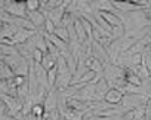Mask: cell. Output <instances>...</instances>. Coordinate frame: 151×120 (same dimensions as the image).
Wrapping results in <instances>:
<instances>
[{
  "label": "cell",
  "instance_id": "cell-1",
  "mask_svg": "<svg viewBox=\"0 0 151 120\" xmlns=\"http://www.w3.org/2000/svg\"><path fill=\"white\" fill-rule=\"evenodd\" d=\"M147 101H148V96L145 93H127V95H123L122 107H124L126 110H135L139 105H145Z\"/></svg>",
  "mask_w": 151,
  "mask_h": 120
},
{
  "label": "cell",
  "instance_id": "cell-2",
  "mask_svg": "<svg viewBox=\"0 0 151 120\" xmlns=\"http://www.w3.org/2000/svg\"><path fill=\"white\" fill-rule=\"evenodd\" d=\"M11 17L14 18H27V6L25 2H14V0H6L3 8Z\"/></svg>",
  "mask_w": 151,
  "mask_h": 120
},
{
  "label": "cell",
  "instance_id": "cell-3",
  "mask_svg": "<svg viewBox=\"0 0 151 120\" xmlns=\"http://www.w3.org/2000/svg\"><path fill=\"white\" fill-rule=\"evenodd\" d=\"M43 107H45V114H49L55 110H58V92L56 91H49V93L46 95L45 101H43Z\"/></svg>",
  "mask_w": 151,
  "mask_h": 120
},
{
  "label": "cell",
  "instance_id": "cell-4",
  "mask_svg": "<svg viewBox=\"0 0 151 120\" xmlns=\"http://www.w3.org/2000/svg\"><path fill=\"white\" fill-rule=\"evenodd\" d=\"M27 18L31 21V24L36 27L37 31H43V27H45V22H46V15L42 11L27 12Z\"/></svg>",
  "mask_w": 151,
  "mask_h": 120
},
{
  "label": "cell",
  "instance_id": "cell-5",
  "mask_svg": "<svg viewBox=\"0 0 151 120\" xmlns=\"http://www.w3.org/2000/svg\"><path fill=\"white\" fill-rule=\"evenodd\" d=\"M92 56L96 58L98 61H101L104 65L110 64V58H108L107 49L104 46H101L99 43H96V42H92Z\"/></svg>",
  "mask_w": 151,
  "mask_h": 120
},
{
  "label": "cell",
  "instance_id": "cell-6",
  "mask_svg": "<svg viewBox=\"0 0 151 120\" xmlns=\"http://www.w3.org/2000/svg\"><path fill=\"white\" fill-rule=\"evenodd\" d=\"M73 27H74L76 36H77V40H79V43H80V45H85V43H88V42H89L88 34H86V31H85V27H83V24H82V21H80V15H77V17L74 18Z\"/></svg>",
  "mask_w": 151,
  "mask_h": 120
},
{
  "label": "cell",
  "instance_id": "cell-7",
  "mask_svg": "<svg viewBox=\"0 0 151 120\" xmlns=\"http://www.w3.org/2000/svg\"><path fill=\"white\" fill-rule=\"evenodd\" d=\"M64 15H65V2H64L59 8H56V9H53V11H49V12L46 14V18H49V19L55 24V27H59V25H61V21H62V18H64Z\"/></svg>",
  "mask_w": 151,
  "mask_h": 120
},
{
  "label": "cell",
  "instance_id": "cell-8",
  "mask_svg": "<svg viewBox=\"0 0 151 120\" xmlns=\"http://www.w3.org/2000/svg\"><path fill=\"white\" fill-rule=\"evenodd\" d=\"M122 99H123V93L116 88L108 89V92L104 96V101L110 105H119V104H122Z\"/></svg>",
  "mask_w": 151,
  "mask_h": 120
},
{
  "label": "cell",
  "instance_id": "cell-9",
  "mask_svg": "<svg viewBox=\"0 0 151 120\" xmlns=\"http://www.w3.org/2000/svg\"><path fill=\"white\" fill-rule=\"evenodd\" d=\"M85 65L89 68V70H92L96 76H101V77H104V64L101 63V61H98L96 58H93V56H89L86 61H85Z\"/></svg>",
  "mask_w": 151,
  "mask_h": 120
},
{
  "label": "cell",
  "instance_id": "cell-10",
  "mask_svg": "<svg viewBox=\"0 0 151 120\" xmlns=\"http://www.w3.org/2000/svg\"><path fill=\"white\" fill-rule=\"evenodd\" d=\"M34 34H36L34 31H28V30H21V28H19L11 40H12L14 46H18V45H22V43H25L27 40H30Z\"/></svg>",
  "mask_w": 151,
  "mask_h": 120
},
{
  "label": "cell",
  "instance_id": "cell-11",
  "mask_svg": "<svg viewBox=\"0 0 151 120\" xmlns=\"http://www.w3.org/2000/svg\"><path fill=\"white\" fill-rule=\"evenodd\" d=\"M42 33H43V31H42ZM43 34H45V33H43ZM45 37H46V39H47V40H49V42H50V43H52V45H53L61 53L68 50V43L62 42V40H61L59 37H56L55 34H45Z\"/></svg>",
  "mask_w": 151,
  "mask_h": 120
},
{
  "label": "cell",
  "instance_id": "cell-12",
  "mask_svg": "<svg viewBox=\"0 0 151 120\" xmlns=\"http://www.w3.org/2000/svg\"><path fill=\"white\" fill-rule=\"evenodd\" d=\"M124 70H126V82H127V85H132V86H136V88H141L144 85V82L139 79V76L136 73H133L129 68H124Z\"/></svg>",
  "mask_w": 151,
  "mask_h": 120
},
{
  "label": "cell",
  "instance_id": "cell-13",
  "mask_svg": "<svg viewBox=\"0 0 151 120\" xmlns=\"http://www.w3.org/2000/svg\"><path fill=\"white\" fill-rule=\"evenodd\" d=\"M14 77H15V74L9 68V65L3 61V59H0V80H9V79H14Z\"/></svg>",
  "mask_w": 151,
  "mask_h": 120
},
{
  "label": "cell",
  "instance_id": "cell-14",
  "mask_svg": "<svg viewBox=\"0 0 151 120\" xmlns=\"http://www.w3.org/2000/svg\"><path fill=\"white\" fill-rule=\"evenodd\" d=\"M40 65L46 70V71H49V70H52L55 65H56V61L49 55V53H46L45 56H43V59H42V63H40Z\"/></svg>",
  "mask_w": 151,
  "mask_h": 120
},
{
  "label": "cell",
  "instance_id": "cell-15",
  "mask_svg": "<svg viewBox=\"0 0 151 120\" xmlns=\"http://www.w3.org/2000/svg\"><path fill=\"white\" fill-rule=\"evenodd\" d=\"M53 34H55L56 37H59L62 42H65V43H70V34H68V28H65V27H56Z\"/></svg>",
  "mask_w": 151,
  "mask_h": 120
},
{
  "label": "cell",
  "instance_id": "cell-16",
  "mask_svg": "<svg viewBox=\"0 0 151 120\" xmlns=\"http://www.w3.org/2000/svg\"><path fill=\"white\" fill-rule=\"evenodd\" d=\"M56 77H58V70H56V65L47 71V83H49V89L52 91L55 88V83H56Z\"/></svg>",
  "mask_w": 151,
  "mask_h": 120
},
{
  "label": "cell",
  "instance_id": "cell-17",
  "mask_svg": "<svg viewBox=\"0 0 151 120\" xmlns=\"http://www.w3.org/2000/svg\"><path fill=\"white\" fill-rule=\"evenodd\" d=\"M25 6H27V12L40 11V2H39V0H27Z\"/></svg>",
  "mask_w": 151,
  "mask_h": 120
},
{
  "label": "cell",
  "instance_id": "cell-18",
  "mask_svg": "<svg viewBox=\"0 0 151 120\" xmlns=\"http://www.w3.org/2000/svg\"><path fill=\"white\" fill-rule=\"evenodd\" d=\"M31 113H33L36 117H39V119L42 120V119H43V116H45V107H43V104H34V105H33Z\"/></svg>",
  "mask_w": 151,
  "mask_h": 120
},
{
  "label": "cell",
  "instance_id": "cell-19",
  "mask_svg": "<svg viewBox=\"0 0 151 120\" xmlns=\"http://www.w3.org/2000/svg\"><path fill=\"white\" fill-rule=\"evenodd\" d=\"M55 24L49 19V18H46V22H45V27H43V33L45 34H53L55 33Z\"/></svg>",
  "mask_w": 151,
  "mask_h": 120
},
{
  "label": "cell",
  "instance_id": "cell-20",
  "mask_svg": "<svg viewBox=\"0 0 151 120\" xmlns=\"http://www.w3.org/2000/svg\"><path fill=\"white\" fill-rule=\"evenodd\" d=\"M43 56H45V53L40 52L39 49H36L34 53H33V61H34L36 64H40V63H42V59H43Z\"/></svg>",
  "mask_w": 151,
  "mask_h": 120
},
{
  "label": "cell",
  "instance_id": "cell-21",
  "mask_svg": "<svg viewBox=\"0 0 151 120\" xmlns=\"http://www.w3.org/2000/svg\"><path fill=\"white\" fill-rule=\"evenodd\" d=\"M24 120H40L39 117H36L33 113H28V114H25L24 116Z\"/></svg>",
  "mask_w": 151,
  "mask_h": 120
},
{
  "label": "cell",
  "instance_id": "cell-22",
  "mask_svg": "<svg viewBox=\"0 0 151 120\" xmlns=\"http://www.w3.org/2000/svg\"><path fill=\"white\" fill-rule=\"evenodd\" d=\"M59 120H65V119H62V117H61V119H59Z\"/></svg>",
  "mask_w": 151,
  "mask_h": 120
},
{
  "label": "cell",
  "instance_id": "cell-23",
  "mask_svg": "<svg viewBox=\"0 0 151 120\" xmlns=\"http://www.w3.org/2000/svg\"><path fill=\"white\" fill-rule=\"evenodd\" d=\"M9 120H12V119H11V117H9Z\"/></svg>",
  "mask_w": 151,
  "mask_h": 120
}]
</instances>
